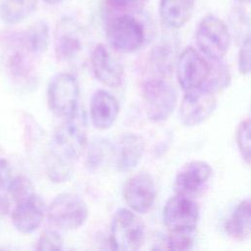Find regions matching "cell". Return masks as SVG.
<instances>
[{
	"label": "cell",
	"mask_w": 251,
	"mask_h": 251,
	"mask_svg": "<svg viewBox=\"0 0 251 251\" xmlns=\"http://www.w3.org/2000/svg\"><path fill=\"white\" fill-rule=\"evenodd\" d=\"M85 145V121L77 111L74 116L65 119L52 136L44 161L48 177L54 182H64L71 178L75 164Z\"/></svg>",
	"instance_id": "obj_1"
},
{
	"label": "cell",
	"mask_w": 251,
	"mask_h": 251,
	"mask_svg": "<svg viewBox=\"0 0 251 251\" xmlns=\"http://www.w3.org/2000/svg\"><path fill=\"white\" fill-rule=\"evenodd\" d=\"M106 37L114 50L121 53H132L143 46L146 34L139 20L129 14H122L109 21Z\"/></svg>",
	"instance_id": "obj_2"
},
{
	"label": "cell",
	"mask_w": 251,
	"mask_h": 251,
	"mask_svg": "<svg viewBox=\"0 0 251 251\" xmlns=\"http://www.w3.org/2000/svg\"><path fill=\"white\" fill-rule=\"evenodd\" d=\"M144 238L145 226L142 221L128 209H118L111 224L110 242L112 248L121 251H134L141 247Z\"/></svg>",
	"instance_id": "obj_3"
},
{
	"label": "cell",
	"mask_w": 251,
	"mask_h": 251,
	"mask_svg": "<svg viewBox=\"0 0 251 251\" xmlns=\"http://www.w3.org/2000/svg\"><path fill=\"white\" fill-rule=\"evenodd\" d=\"M142 97L148 119L163 122L174 112L178 95L171 82L163 78H152L144 83Z\"/></svg>",
	"instance_id": "obj_4"
},
{
	"label": "cell",
	"mask_w": 251,
	"mask_h": 251,
	"mask_svg": "<svg viewBox=\"0 0 251 251\" xmlns=\"http://www.w3.org/2000/svg\"><path fill=\"white\" fill-rule=\"evenodd\" d=\"M87 46L85 28L75 20L63 17L54 31V49L58 60L66 63L75 61Z\"/></svg>",
	"instance_id": "obj_5"
},
{
	"label": "cell",
	"mask_w": 251,
	"mask_h": 251,
	"mask_svg": "<svg viewBox=\"0 0 251 251\" xmlns=\"http://www.w3.org/2000/svg\"><path fill=\"white\" fill-rule=\"evenodd\" d=\"M196 42L203 54L213 61L221 60L227 52L230 35L226 25L214 15L205 16L196 30Z\"/></svg>",
	"instance_id": "obj_6"
},
{
	"label": "cell",
	"mask_w": 251,
	"mask_h": 251,
	"mask_svg": "<svg viewBox=\"0 0 251 251\" xmlns=\"http://www.w3.org/2000/svg\"><path fill=\"white\" fill-rule=\"evenodd\" d=\"M88 217V208L84 200L75 193L63 192L57 195L49 205L50 222L64 229L80 227Z\"/></svg>",
	"instance_id": "obj_7"
},
{
	"label": "cell",
	"mask_w": 251,
	"mask_h": 251,
	"mask_svg": "<svg viewBox=\"0 0 251 251\" xmlns=\"http://www.w3.org/2000/svg\"><path fill=\"white\" fill-rule=\"evenodd\" d=\"M78 96L76 78L69 73L55 75L48 85V105L58 117L67 119L74 116L78 109Z\"/></svg>",
	"instance_id": "obj_8"
},
{
	"label": "cell",
	"mask_w": 251,
	"mask_h": 251,
	"mask_svg": "<svg viewBox=\"0 0 251 251\" xmlns=\"http://www.w3.org/2000/svg\"><path fill=\"white\" fill-rule=\"evenodd\" d=\"M31 54L24 43L22 35L13 36L3 51V65L14 82L32 86L35 83V69L29 57Z\"/></svg>",
	"instance_id": "obj_9"
},
{
	"label": "cell",
	"mask_w": 251,
	"mask_h": 251,
	"mask_svg": "<svg viewBox=\"0 0 251 251\" xmlns=\"http://www.w3.org/2000/svg\"><path fill=\"white\" fill-rule=\"evenodd\" d=\"M214 92L203 85L187 90L179 107V119L185 126H195L206 121L215 111Z\"/></svg>",
	"instance_id": "obj_10"
},
{
	"label": "cell",
	"mask_w": 251,
	"mask_h": 251,
	"mask_svg": "<svg viewBox=\"0 0 251 251\" xmlns=\"http://www.w3.org/2000/svg\"><path fill=\"white\" fill-rule=\"evenodd\" d=\"M199 215L198 204L191 197L180 194L171 197L163 211L164 224L171 232L195 230Z\"/></svg>",
	"instance_id": "obj_11"
},
{
	"label": "cell",
	"mask_w": 251,
	"mask_h": 251,
	"mask_svg": "<svg viewBox=\"0 0 251 251\" xmlns=\"http://www.w3.org/2000/svg\"><path fill=\"white\" fill-rule=\"evenodd\" d=\"M211 64L194 48L184 49L177 61V79L184 91L200 87L206 82Z\"/></svg>",
	"instance_id": "obj_12"
},
{
	"label": "cell",
	"mask_w": 251,
	"mask_h": 251,
	"mask_svg": "<svg viewBox=\"0 0 251 251\" xmlns=\"http://www.w3.org/2000/svg\"><path fill=\"white\" fill-rule=\"evenodd\" d=\"M124 198L131 210L140 214L148 212L156 198L152 176L146 172H140L130 176L124 187Z\"/></svg>",
	"instance_id": "obj_13"
},
{
	"label": "cell",
	"mask_w": 251,
	"mask_h": 251,
	"mask_svg": "<svg viewBox=\"0 0 251 251\" xmlns=\"http://www.w3.org/2000/svg\"><path fill=\"white\" fill-rule=\"evenodd\" d=\"M213 173L212 167L204 161L186 163L176 174L174 188L176 194L191 197L203 189Z\"/></svg>",
	"instance_id": "obj_14"
},
{
	"label": "cell",
	"mask_w": 251,
	"mask_h": 251,
	"mask_svg": "<svg viewBox=\"0 0 251 251\" xmlns=\"http://www.w3.org/2000/svg\"><path fill=\"white\" fill-rule=\"evenodd\" d=\"M90 63L95 77L103 84L118 87L122 83L124 68L106 45L99 43L94 47Z\"/></svg>",
	"instance_id": "obj_15"
},
{
	"label": "cell",
	"mask_w": 251,
	"mask_h": 251,
	"mask_svg": "<svg viewBox=\"0 0 251 251\" xmlns=\"http://www.w3.org/2000/svg\"><path fill=\"white\" fill-rule=\"evenodd\" d=\"M45 210L43 199L33 192L16 203L12 213L13 226L22 233H30L42 223Z\"/></svg>",
	"instance_id": "obj_16"
},
{
	"label": "cell",
	"mask_w": 251,
	"mask_h": 251,
	"mask_svg": "<svg viewBox=\"0 0 251 251\" xmlns=\"http://www.w3.org/2000/svg\"><path fill=\"white\" fill-rule=\"evenodd\" d=\"M145 149L143 138L132 132L122 134L114 144V164L119 172H128L139 163Z\"/></svg>",
	"instance_id": "obj_17"
},
{
	"label": "cell",
	"mask_w": 251,
	"mask_h": 251,
	"mask_svg": "<svg viewBox=\"0 0 251 251\" xmlns=\"http://www.w3.org/2000/svg\"><path fill=\"white\" fill-rule=\"evenodd\" d=\"M120 111L118 100L107 90H96L89 104L90 118L93 126L100 130L107 129L113 126Z\"/></svg>",
	"instance_id": "obj_18"
},
{
	"label": "cell",
	"mask_w": 251,
	"mask_h": 251,
	"mask_svg": "<svg viewBox=\"0 0 251 251\" xmlns=\"http://www.w3.org/2000/svg\"><path fill=\"white\" fill-rule=\"evenodd\" d=\"M194 6V0H161L160 18L166 26L180 28L190 20Z\"/></svg>",
	"instance_id": "obj_19"
},
{
	"label": "cell",
	"mask_w": 251,
	"mask_h": 251,
	"mask_svg": "<svg viewBox=\"0 0 251 251\" xmlns=\"http://www.w3.org/2000/svg\"><path fill=\"white\" fill-rule=\"evenodd\" d=\"M226 232L236 240H246L250 237V200H242L225 224Z\"/></svg>",
	"instance_id": "obj_20"
},
{
	"label": "cell",
	"mask_w": 251,
	"mask_h": 251,
	"mask_svg": "<svg viewBox=\"0 0 251 251\" xmlns=\"http://www.w3.org/2000/svg\"><path fill=\"white\" fill-rule=\"evenodd\" d=\"M114 160V143L105 138L93 140L87 148L86 167L90 172H97Z\"/></svg>",
	"instance_id": "obj_21"
},
{
	"label": "cell",
	"mask_w": 251,
	"mask_h": 251,
	"mask_svg": "<svg viewBox=\"0 0 251 251\" xmlns=\"http://www.w3.org/2000/svg\"><path fill=\"white\" fill-rule=\"evenodd\" d=\"M38 0H4L0 5V18L7 25H16L29 17Z\"/></svg>",
	"instance_id": "obj_22"
},
{
	"label": "cell",
	"mask_w": 251,
	"mask_h": 251,
	"mask_svg": "<svg viewBox=\"0 0 251 251\" xmlns=\"http://www.w3.org/2000/svg\"><path fill=\"white\" fill-rule=\"evenodd\" d=\"M22 37L25 45L31 54L39 55L45 52L50 42L48 23L44 20L36 21L22 34Z\"/></svg>",
	"instance_id": "obj_23"
},
{
	"label": "cell",
	"mask_w": 251,
	"mask_h": 251,
	"mask_svg": "<svg viewBox=\"0 0 251 251\" xmlns=\"http://www.w3.org/2000/svg\"><path fill=\"white\" fill-rule=\"evenodd\" d=\"M168 44H161L155 46L151 54V62L156 72L166 74L171 72L174 62V48Z\"/></svg>",
	"instance_id": "obj_24"
},
{
	"label": "cell",
	"mask_w": 251,
	"mask_h": 251,
	"mask_svg": "<svg viewBox=\"0 0 251 251\" xmlns=\"http://www.w3.org/2000/svg\"><path fill=\"white\" fill-rule=\"evenodd\" d=\"M217 66L211 65V70L209 76L207 78L208 83L206 84V87L211 89L213 92L222 90L228 86L230 81V75L228 72V69L226 65H224L221 60L216 61Z\"/></svg>",
	"instance_id": "obj_25"
},
{
	"label": "cell",
	"mask_w": 251,
	"mask_h": 251,
	"mask_svg": "<svg viewBox=\"0 0 251 251\" xmlns=\"http://www.w3.org/2000/svg\"><path fill=\"white\" fill-rule=\"evenodd\" d=\"M250 120H243L236 129V142L241 157L247 165L250 164Z\"/></svg>",
	"instance_id": "obj_26"
},
{
	"label": "cell",
	"mask_w": 251,
	"mask_h": 251,
	"mask_svg": "<svg viewBox=\"0 0 251 251\" xmlns=\"http://www.w3.org/2000/svg\"><path fill=\"white\" fill-rule=\"evenodd\" d=\"M195 230H180L171 232L167 238V247L171 250H188L194 244Z\"/></svg>",
	"instance_id": "obj_27"
},
{
	"label": "cell",
	"mask_w": 251,
	"mask_h": 251,
	"mask_svg": "<svg viewBox=\"0 0 251 251\" xmlns=\"http://www.w3.org/2000/svg\"><path fill=\"white\" fill-rule=\"evenodd\" d=\"M12 170L8 162L0 159V206L8 207V199L13 181Z\"/></svg>",
	"instance_id": "obj_28"
},
{
	"label": "cell",
	"mask_w": 251,
	"mask_h": 251,
	"mask_svg": "<svg viewBox=\"0 0 251 251\" xmlns=\"http://www.w3.org/2000/svg\"><path fill=\"white\" fill-rule=\"evenodd\" d=\"M31 193H33L32 185L28 179L23 176H18L13 178L10 189V196H12L16 203L27 197Z\"/></svg>",
	"instance_id": "obj_29"
},
{
	"label": "cell",
	"mask_w": 251,
	"mask_h": 251,
	"mask_svg": "<svg viewBox=\"0 0 251 251\" xmlns=\"http://www.w3.org/2000/svg\"><path fill=\"white\" fill-rule=\"evenodd\" d=\"M63 247V239L55 230L44 231L38 239L36 249L42 251L61 250Z\"/></svg>",
	"instance_id": "obj_30"
},
{
	"label": "cell",
	"mask_w": 251,
	"mask_h": 251,
	"mask_svg": "<svg viewBox=\"0 0 251 251\" xmlns=\"http://www.w3.org/2000/svg\"><path fill=\"white\" fill-rule=\"evenodd\" d=\"M238 71L241 75L250 73V37L247 34L242 40L238 52Z\"/></svg>",
	"instance_id": "obj_31"
},
{
	"label": "cell",
	"mask_w": 251,
	"mask_h": 251,
	"mask_svg": "<svg viewBox=\"0 0 251 251\" xmlns=\"http://www.w3.org/2000/svg\"><path fill=\"white\" fill-rule=\"evenodd\" d=\"M147 0H107V3L114 9L129 11L140 8Z\"/></svg>",
	"instance_id": "obj_32"
},
{
	"label": "cell",
	"mask_w": 251,
	"mask_h": 251,
	"mask_svg": "<svg viewBox=\"0 0 251 251\" xmlns=\"http://www.w3.org/2000/svg\"><path fill=\"white\" fill-rule=\"evenodd\" d=\"M64 0H44V2H46V3H48V4H52V5H54V4H59V3H61V2H63Z\"/></svg>",
	"instance_id": "obj_33"
},
{
	"label": "cell",
	"mask_w": 251,
	"mask_h": 251,
	"mask_svg": "<svg viewBox=\"0 0 251 251\" xmlns=\"http://www.w3.org/2000/svg\"><path fill=\"white\" fill-rule=\"evenodd\" d=\"M234 1H236V2H238V3H241V4H245V3H249V1L250 0H234Z\"/></svg>",
	"instance_id": "obj_34"
}]
</instances>
